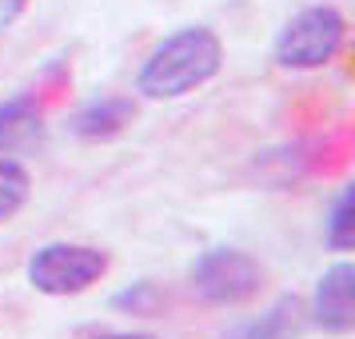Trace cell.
Returning <instances> with one entry per match:
<instances>
[{"label": "cell", "mask_w": 355, "mask_h": 339, "mask_svg": "<svg viewBox=\"0 0 355 339\" xmlns=\"http://www.w3.org/2000/svg\"><path fill=\"white\" fill-rule=\"evenodd\" d=\"M224 68V44L204 24H188L164 36L136 72V92L144 100H180L204 88Z\"/></svg>", "instance_id": "obj_1"}, {"label": "cell", "mask_w": 355, "mask_h": 339, "mask_svg": "<svg viewBox=\"0 0 355 339\" xmlns=\"http://www.w3.org/2000/svg\"><path fill=\"white\" fill-rule=\"evenodd\" d=\"M347 36V17L336 4H307L275 36V64L291 72H311L336 60Z\"/></svg>", "instance_id": "obj_2"}, {"label": "cell", "mask_w": 355, "mask_h": 339, "mask_svg": "<svg viewBox=\"0 0 355 339\" xmlns=\"http://www.w3.org/2000/svg\"><path fill=\"white\" fill-rule=\"evenodd\" d=\"M24 272L40 295L64 299V295H80L92 284H100L108 272V256L88 243H44L33 252Z\"/></svg>", "instance_id": "obj_3"}, {"label": "cell", "mask_w": 355, "mask_h": 339, "mask_svg": "<svg viewBox=\"0 0 355 339\" xmlns=\"http://www.w3.org/2000/svg\"><path fill=\"white\" fill-rule=\"evenodd\" d=\"M188 279H192V291L200 299L227 307V304H248L252 295H259L263 272L240 247H211L204 256H196Z\"/></svg>", "instance_id": "obj_4"}, {"label": "cell", "mask_w": 355, "mask_h": 339, "mask_svg": "<svg viewBox=\"0 0 355 339\" xmlns=\"http://www.w3.org/2000/svg\"><path fill=\"white\" fill-rule=\"evenodd\" d=\"M311 320L327 336H352L355 331V263L336 259L331 268H323L315 279L311 295Z\"/></svg>", "instance_id": "obj_5"}, {"label": "cell", "mask_w": 355, "mask_h": 339, "mask_svg": "<svg viewBox=\"0 0 355 339\" xmlns=\"http://www.w3.org/2000/svg\"><path fill=\"white\" fill-rule=\"evenodd\" d=\"M132 100L128 96H100L92 104H84L80 112L68 120V128L80 140H112L132 124Z\"/></svg>", "instance_id": "obj_6"}, {"label": "cell", "mask_w": 355, "mask_h": 339, "mask_svg": "<svg viewBox=\"0 0 355 339\" xmlns=\"http://www.w3.org/2000/svg\"><path fill=\"white\" fill-rule=\"evenodd\" d=\"M40 136V104L33 96H12L0 104V148L8 152L20 140Z\"/></svg>", "instance_id": "obj_7"}, {"label": "cell", "mask_w": 355, "mask_h": 339, "mask_svg": "<svg viewBox=\"0 0 355 339\" xmlns=\"http://www.w3.org/2000/svg\"><path fill=\"white\" fill-rule=\"evenodd\" d=\"M323 243L331 252H352L355 247V192L352 188H339V195L331 200V211L323 220Z\"/></svg>", "instance_id": "obj_8"}, {"label": "cell", "mask_w": 355, "mask_h": 339, "mask_svg": "<svg viewBox=\"0 0 355 339\" xmlns=\"http://www.w3.org/2000/svg\"><path fill=\"white\" fill-rule=\"evenodd\" d=\"M33 195V176L28 168L12 156H0V224H8Z\"/></svg>", "instance_id": "obj_9"}, {"label": "cell", "mask_w": 355, "mask_h": 339, "mask_svg": "<svg viewBox=\"0 0 355 339\" xmlns=\"http://www.w3.org/2000/svg\"><path fill=\"white\" fill-rule=\"evenodd\" d=\"M284 331H288V304H275L268 315L236 327L227 339H284Z\"/></svg>", "instance_id": "obj_10"}, {"label": "cell", "mask_w": 355, "mask_h": 339, "mask_svg": "<svg viewBox=\"0 0 355 339\" xmlns=\"http://www.w3.org/2000/svg\"><path fill=\"white\" fill-rule=\"evenodd\" d=\"M20 8H24V0H0V36L12 28V20L20 17Z\"/></svg>", "instance_id": "obj_11"}, {"label": "cell", "mask_w": 355, "mask_h": 339, "mask_svg": "<svg viewBox=\"0 0 355 339\" xmlns=\"http://www.w3.org/2000/svg\"><path fill=\"white\" fill-rule=\"evenodd\" d=\"M92 339H156V336H148V331H100Z\"/></svg>", "instance_id": "obj_12"}]
</instances>
